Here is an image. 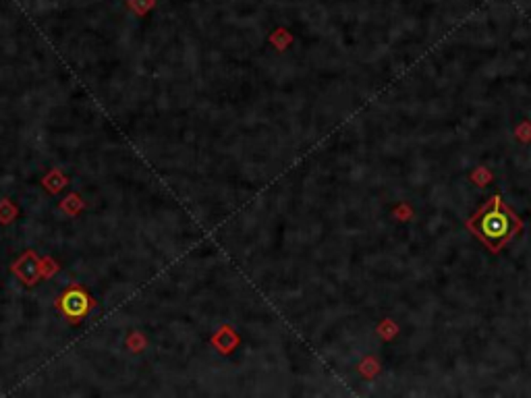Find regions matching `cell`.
I'll list each match as a JSON object with an SVG mask.
<instances>
[{
  "mask_svg": "<svg viewBox=\"0 0 531 398\" xmlns=\"http://www.w3.org/2000/svg\"><path fill=\"white\" fill-rule=\"evenodd\" d=\"M482 231H484L486 237H490V239H502V237L510 231V220H508L506 214L494 210V212H490V214L484 216V220H482Z\"/></svg>",
  "mask_w": 531,
  "mask_h": 398,
  "instance_id": "6da1fadb",
  "label": "cell"
}]
</instances>
